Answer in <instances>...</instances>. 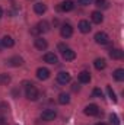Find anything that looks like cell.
<instances>
[{
  "instance_id": "cell-1",
  "label": "cell",
  "mask_w": 124,
  "mask_h": 125,
  "mask_svg": "<svg viewBox=\"0 0 124 125\" xmlns=\"http://www.w3.org/2000/svg\"><path fill=\"white\" fill-rule=\"evenodd\" d=\"M50 31V25H48V22L47 21H41V22H38V25L32 29V33L34 35H38V33H45V32Z\"/></svg>"
},
{
  "instance_id": "cell-2",
  "label": "cell",
  "mask_w": 124,
  "mask_h": 125,
  "mask_svg": "<svg viewBox=\"0 0 124 125\" xmlns=\"http://www.w3.org/2000/svg\"><path fill=\"white\" fill-rule=\"evenodd\" d=\"M39 97V92H38V89L34 86V84H29L28 87H26V99L28 100H37Z\"/></svg>"
},
{
  "instance_id": "cell-3",
  "label": "cell",
  "mask_w": 124,
  "mask_h": 125,
  "mask_svg": "<svg viewBox=\"0 0 124 125\" xmlns=\"http://www.w3.org/2000/svg\"><path fill=\"white\" fill-rule=\"evenodd\" d=\"M95 41H96V44H99V45H107V44L110 42V36H108L105 32H96V33H95Z\"/></svg>"
},
{
  "instance_id": "cell-4",
  "label": "cell",
  "mask_w": 124,
  "mask_h": 125,
  "mask_svg": "<svg viewBox=\"0 0 124 125\" xmlns=\"http://www.w3.org/2000/svg\"><path fill=\"white\" fill-rule=\"evenodd\" d=\"M56 116H57V112H56L54 109H45V111L41 114L42 121H54Z\"/></svg>"
},
{
  "instance_id": "cell-5",
  "label": "cell",
  "mask_w": 124,
  "mask_h": 125,
  "mask_svg": "<svg viewBox=\"0 0 124 125\" xmlns=\"http://www.w3.org/2000/svg\"><path fill=\"white\" fill-rule=\"evenodd\" d=\"M70 79H72V76H70L67 71H60V73L57 74V82H59L60 84H67V83L70 82Z\"/></svg>"
},
{
  "instance_id": "cell-6",
  "label": "cell",
  "mask_w": 124,
  "mask_h": 125,
  "mask_svg": "<svg viewBox=\"0 0 124 125\" xmlns=\"http://www.w3.org/2000/svg\"><path fill=\"white\" fill-rule=\"evenodd\" d=\"M50 70L48 68H45V67H39L38 70H37V77L39 79V80H47L48 77H50Z\"/></svg>"
},
{
  "instance_id": "cell-7",
  "label": "cell",
  "mask_w": 124,
  "mask_h": 125,
  "mask_svg": "<svg viewBox=\"0 0 124 125\" xmlns=\"http://www.w3.org/2000/svg\"><path fill=\"white\" fill-rule=\"evenodd\" d=\"M85 114L89 115V116H95V115H98V114H99V108H98V105H95V103L88 105V106L85 108Z\"/></svg>"
},
{
  "instance_id": "cell-8",
  "label": "cell",
  "mask_w": 124,
  "mask_h": 125,
  "mask_svg": "<svg viewBox=\"0 0 124 125\" xmlns=\"http://www.w3.org/2000/svg\"><path fill=\"white\" fill-rule=\"evenodd\" d=\"M73 7H74V3L72 0H66V1L60 3L59 10H62V12H70V10H73Z\"/></svg>"
},
{
  "instance_id": "cell-9",
  "label": "cell",
  "mask_w": 124,
  "mask_h": 125,
  "mask_svg": "<svg viewBox=\"0 0 124 125\" xmlns=\"http://www.w3.org/2000/svg\"><path fill=\"white\" fill-rule=\"evenodd\" d=\"M60 33H62L63 38H69V36H72V33H73V28H72V25L64 23V25L62 26V29H60Z\"/></svg>"
},
{
  "instance_id": "cell-10",
  "label": "cell",
  "mask_w": 124,
  "mask_h": 125,
  "mask_svg": "<svg viewBox=\"0 0 124 125\" xmlns=\"http://www.w3.org/2000/svg\"><path fill=\"white\" fill-rule=\"evenodd\" d=\"M62 54H63V58H64L66 61H72V60L76 58V52H74L73 50H70V48H66Z\"/></svg>"
},
{
  "instance_id": "cell-11",
  "label": "cell",
  "mask_w": 124,
  "mask_h": 125,
  "mask_svg": "<svg viewBox=\"0 0 124 125\" xmlns=\"http://www.w3.org/2000/svg\"><path fill=\"white\" fill-rule=\"evenodd\" d=\"M44 61L48 62V64H57L59 62V58H57V55L54 52H47L44 55Z\"/></svg>"
},
{
  "instance_id": "cell-12",
  "label": "cell",
  "mask_w": 124,
  "mask_h": 125,
  "mask_svg": "<svg viewBox=\"0 0 124 125\" xmlns=\"http://www.w3.org/2000/svg\"><path fill=\"white\" fill-rule=\"evenodd\" d=\"M1 45H3L4 48H12V47L15 45V41H13V38H12V36L6 35V36H3V38H1Z\"/></svg>"
},
{
  "instance_id": "cell-13",
  "label": "cell",
  "mask_w": 124,
  "mask_h": 125,
  "mask_svg": "<svg viewBox=\"0 0 124 125\" xmlns=\"http://www.w3.org/2000/svg\"><path fill=\"white\" fill-rule=\"evenodd\" d=\"M91 23L88 22V21H80L79 22V31L82 32V33H88V32H91Z\"/></svg>"
},
{
  "instance_id": "cell-14",
  "label": "cell",
  "mask_w": 124,
  "mask_h": 125,
  "mask_svg": "<svg viewBox=\"0 0 124 125\" xmlns=\"http://www.w3.org/2000/svg\"><path fill=\"white\" fill-rule=\"evenodd\" d=\"M110 57H111L112 60H121L124 57V52L120 48H115V50H111V51H110Z\"/></svg>"
},
{
  "instance_id": "cell-15",
  "label": "cell",
  "mask_w": 124,
  "mask_h": 125,
  "mask_svg": "<svg viewBox=\"0 0 124 125\" xmlns=\"http://www.w3.org/2000/svg\"><path fill=\"white\" fill-rule=\"evenodd\" d=\"M35 47H37L38 50L44 51V50H47L48 44H47V41H45V39H42V38H37V39H35Z\"/></svg>"
},
{
  "instance_id": "cell-16",
  "label": "cell",
  "mask_w": 124,
  "mask_h": 125,
  "mask_svg": "<svg viewBox=\"0 0 124 125\" xmlns=\"http://www.w3.org/2000/svg\"><path fill=\"white\" fill-rule=\"evenodd\" d=\"M9 65H12V67H19V65H22V62L24 60L21 58V57H18V55H15V57H12V58H9Z\"/></svg>"
},
{
  "instance_id": "cell-17",
  "label": "cell",
  "mask_w": 124,
  "mask_h": 125,
  "mask_svg": "<svg viewBox=\"0 0 124 125\" xmlns=\"http://www.w3.org/2000/svg\"><path fill=\"white\" fill-rule=\"evenodd\" d=\"M45 10H47V6H45L44 3H35V4H34V12H35V13L42 15V13H45Z\"/></svg>"
},
{
  "instance_id": "cell-18",
  "label": "cell",
  "mask_w": 124,
  "mask_h": 125,
  "mask_svg": "<svg viewBox=\"0 0 124 125\" xmlns=\"http://www.w3.org/2000/svg\"><path fill=\"white\" fill-rule=\"evenodd\" d=\"M79 82L80 83H89L91 82V73H88V71L79 73Z\"/></svg>"
},
{
  "instance_id": "cell-19",
  "label": "cell",
  "mask_w": 124,
  "mask_h": 125,
  "mask_svg": "<svg viewBox=\"0 0 124 125\" xmlns=\"http://www.w3.org/2000/svg\"><path fill=\"white\" fill-rule=\"evenodd\" d=\"M91 18H92L93 23H101V22L104 21V16H102V13H101V12H92Z\"/></svg>"
},
{
  "instance_id": "cell-20",
  "label": "cell",
  "mask_w": 124,
  "mask_h": 125,
  "mask_svg": "<svg viewBox=\"0 0 124 125\" xmlns=\"http://www.w3.org/2000/svg\"><path fill=\"white\" fill-rule=\"evenodd\" d=\"M93 65H95V68H96V70H104V68L107 67V62H105L104 58H96L95 62H93Z\"/></svg>"
},
{
  "instance_id": "cell-21",
  "label": "cell",
  "mask_w": 124,
  "mask_h": 125,
  "mask_svg": "<svg viewBox=\"0 0 124 125\" xmlns=\"http://www.w3.org/2000/svg\"><path fill=\"white\" fill-rule=\"evenodd\" d=\"M112 76H114V79H115L117 82H123L124 80V70L123 68H117Z\"/></svg>"
},
{
  "instance_id": "cell-22",
  "label": "cell",
  "mask_w": 124,
  "mask_h": 125,
  "mask_svg": "<svg viewBox=\"0 0 124 125\" xmlns=\"http://www.w3.org/2000/svg\"><path fill=\"white\" fill-rule=\"evenodd\" d=\"M70 102V96L67 93H60L59 94V103L60 105H67Z\"/></svg>"
},
{
  "instance_id": "cell-23",
  "label": "cell",
  "mask_w": 124,
  "mask_h": 125,
  "mask_svg": "<svg viewBox=\"0 0 124 125\" xmlns=\"http://www.w3.org/2000/svg\"><path fill=\"white\" fill-rule=\"evenodd\" d=\"M95 4L99 7V9H108V1L107 0H95Z\"/></svg>"
},
{
  "instance_id": "cell-24",
  "label": "cell",
  "mask_w": 124,
  "mask_h": 125,
  "mask_svg": "<svg viewBox=\"0 0 124 125\" xmlns=\"http://www.w3.org/2000/svg\"><path fill=\"white\" fill-rule=\"evenodd\" d=\"M107 92H108V96H110V99L115 103L117 102V97H115V93H114V90L111 89V86H107Z\"/></svg>"
},
{
  "instance_id": "cell-25",
  "label": "cell",
  "mask_w": 124,
  "mask_h": 125,
  "mask_svg": "<svg viewBox=\"0 0 124 125\" xmlns=\"http://www.w3.org/2000/svg\"><path fill=\"white\" fill-rule=\"evenodd\" d=\"M0 82H1V84H3V86L9 84V83H10V76H7V74H1V79H0Z\"/></svg>"
},
{
  "instance_id": "cell-26",
  "label": "cell",
  "mask_w": 124,
  "mask_h": 125,
  "mask_svg": "<svg viewBox=\"0 0 124 125\" xmlns=\"http://www.w3.org/2000/svg\"><path fill=\"white\" fill-rule=\"evenodd\" d=\"M110 121H111V124H114V125H120V121H118L117 115H114V114L110 115Z\"/></svg>"
},
{
  "instance_id": "cell-27",
  "label": "cell",
  "mask_w": 124,
  "mask_h": 125,
  "mask_svg": "<svg viewBox=\"0 0 124 125\" xmlns=\"http://www.w3.org/2000/svg\"><path fill=\"white\" fill-rule=\"evenodd\" d=\"M93 96H95V97H99V99H101V97H102V90H101V89H98V87H96V89H93Z\"/></svg>"
},
{
  "instance_id": "cell-28",
  "label": "cell",
  "mask_w": 124,
  "mask_h": 125,
  "mask_svg": "<svg viewBox=\"0 0 124 125\" xmlns=\"http://www.w3.org/2000/svg\"><path fill=\"white\" fill-rule=\"evenodd\" d=\"M79 3H80L82 6H89V4L92 3V0H79Z\"/></svg>"
},
{
  "instance_id": "cell-29",
  "label": "cell",
  "mask_w": 124,
  "mask_h": 125,
  "mask_svg": "<svg viewBox=\"0 0 124 125\" xmlns=\"http://www.w3.org/2000/svg\"><path fill=\"white\" fill-rule=\"evenodd\" d=\"M57 48H59V51H60V52H63V51H64L67 47H66L64 44H59V45H57Z\"/></svg>"
},
{
  "instance_id": "cell-30",
  "label": "cell",
  "mask_w": 124,
  "mask_h": 125,
  "mask_svg": "<svg viewBox=\"0 0 124 125\" xmlns=\"http://www.w3.org/2000/svg\"><path fill=\"white\" fill-rule=\"evenodd\" d=\"M72 89H73V92H79V86H77V83H74V84L72 86Z\"/></svg>"
},
{
  "instance_id": "cell-31",
  "label": "cell",
  "mask_w": 124,
  "mask_h": 125,
  "mask_svg": "<svg viewBox=\"0 0 124 125\" xmlns=\"http://www.w3.org/2000/svg\"><path fill=\"white\" fill-rule=\"evenodd\" d=\"M4 124H6V119H4V116L0 115V125H4Z\"/></svg>"
},
{
  "instance_id": "cell-32",
  "label": "cell",
  "mask_w": 124,
  "mask_h": 125,
  "mask_svg": "<svg viewBox=\"0 0 124 125\" xmlns=\"http://www.w3.org/2000/svg\"><path fill=\"white\" fill-rule=\"evenodd\" d=\"M3 16V10H1V7H0V18Z\"/></svg>"
},
{
  "instance_id": "cell-33",
  "label": "cell",
  "mask_w": 124,
  "mask_h": 125,
  "mask_svg": "<svg viewBox=\"0 0 124 125\" xmlns=\"http://www.w3.org/2000/svg\"><path fill=\"white\" fill-rule=\"evenodd\" d=\"M96 125H107V124H104V122H98Z\"/></svg>"
}]
</instances>
